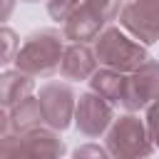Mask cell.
Masks as SVG:
<instances>
[{
    "mask_svg": "<svg viewBox=\"0 0 159 159\" xmlns=\"http://www.w3.org/2000/svg\"><path fill=\"white\" fill-rule=\"evenodd\" d=\"M154 149L149 129L139 117L124 114L119 117L107 134V152L114 159H147Z\"/></svg>",
    "mask_w": 159,
    "mask_h": 159,
    "instance_id": "3",
    "label": "cell"
},
{
    "mask_svg": "<svg viewBox=\"0 0 159 159\" xmlns=\"http://www.w3.org/2000/svg\"><path fill=\"white\" fill-rule=\"evenodd\" d=\"M147 129H149L152 142L159 147V102H154L147 112Z\"/></svg>",
    "mask_w": 159,
    "mask_h": 159,
    "instance_id": "17",
    "label": "cell"
},
{
    "mask_svg": "<svg viewBox=\"0 0 159 159\" xmlns=\"http://www.w3.org/2000/svg\"><path fill=\"white\" fill-rule=\"evenodd\" d=\"M5 114L7 117H5L2 137L10 134V129H15L20 134V132H30V129H37L40 124H45V117H42V109H40V99L37 97L22 99L12 109H5Z\"/></svg>",
    "mask_w": 159,
    "mask_h": 159,
    "instance_id": "11",
    "label": "cell"
},
{
    "mask_svg": "<svg viewBox=\"0 0 159 159\" xmlns=\"http://www.w3.org/2000/svg\"><path fill=\"white\" fill-rule=\"evenodd\" d=\"M89 84H92V92H97L109 104H122L124 89H127V77L122 72H117V70L104 67V70H97L89 77Z\"/></svg>",
    "mask_w": 159,
    "mask_h": 159,
    "instance_id": "12",
    "label": "cell"
},
{
    "mask_svg": "<svg viewBox=\"0 0 159 159\" xmlns=\"http://www.w3.org/2000/svg\"><path fill=\"white\" fill-rule=\"evenodd\" d=\"M104 25H107V20L97 12V10H92L89 5H80L70 17H67V22H65V27H62V35L67 37V40H72V45H84V42H89V40H97L102 32H104Z\"/></svg>",
    "mask_w": 159,
    "mask_h": 159,
    "instance_id": "9",
    "label": "cell"
},
{
    "mask_svg": "<svg viewBox=\"0 0 159 159\" xmlns=\"http://www.w3.org/2000/svg\"><path fill=\"white\" fill-rule=\"evenodd\" d=\"M62 37L57 30H40V32H32L22 47H17V55H15V67L30 77H47L52 72L60 70L62 65V55H65V47H62Z\"/></svg>",
    "mask_w": 159,
    "mask_h": 159,
    "instance_id": "1",
    "label": "cell"
},
{
    "mask_svg": "<svg viewBox=\"0 0 159 159\" xmlns=\"http://www.w3.org/2000/svg\"><path fill=\"white\" fill-rule=\"evenodd\" d=\"M72 159H112V154L97 144H84V147H77Z\"/></svg>",
    "mask_w": 159,
    "mask_h": 159,
    "instance_id": "16",
    "label": "cell"
},
{
    "mask_svg": "<svg viewBox=\"0 0 159 159\" xmlns=\"http://www.w3.org/2000/svg\"><path fill=\"white\" fill-rule=\"evenodd\" d=\"M25 2H35V0H25Z\"/></svg>",
    "mask_w": 159,
    "mask_h": 159,
    "instance_id": "19",
    "label": "cell"
},
{
    "mask_svg": "<svg viewBox=\"0 0 159 159\" xmlns=\"http://www.w3.org/2000/svg\"><path fill=\"white\" fill-rule=\"evenodd\" d=\"M80 5H82L80 0H47V12H50L55 20L67 22V17H70Z\"/></svg>",
    "mask_w": 159,
    "mask_h": 159,
    "instance_id": "14",
    "label": "cell"
},
{
    "mask_svg": "<svg viewBox=\"0 0 159 159\" xmlns=\"http://www.w3.org/2000/svg\"><path fill=\"white\" fill-rule=\"evenodd\" d=\"M94 55L97 60L109 67V70H117V72H137L147 60V50L142 47V42H137L134 37L119 32L117 27H107L99 37H97V45H94Z\"/></svg>",
    "mask_w": 159,
    "mask_h": 159,
    "instance_id": "2",
    "label": "cell"
},
{
    "mask_svg": "<svg viewBox=\"0 0 159 159\" xmlns=\"http://www.w3.org/2000/svg\"><path fill=\"white\" fill-rule=\"evenodd\" d=\"M32 92V77L20 72V70H7L0 77V94H2V107L12 109L22 99H27Z\"/></svg>",
    "mask_w": 159,
    "mask_h": 159,
    "instance_id": "13",
    "label": "cell"
},
{
    "mask_svg": "<svg viewBox=\"0 0 159 159\" xmlns=\"http://www.w3.org/2000/svg\"><path fill=\"white\" fill-rule=\"evenodd\" d=\"M94 72H97V60H94V55L87 45H70L65 50L62 65H60V75L65 80L82 82L87 77H92Z\"/></svg>",
    "mask_w": 159,
    "mask_h": 159,
    "instance_id": "10",
    "label": "cell"
},
{
    "mask_svg": "<svg viewBox=\"0 0 159 159\" xmlns=\"http://www.w3.org/2000/svg\"><path fill=\"white\" fill-rule=\"evenodd\" d=\"M65 154V142L55 129H30L15 137H2V159H60Z\"/></svg>",
    "mask_w": 159,
    "mask_h": 159,
    "instance_id": "4",
    "label": "cell"
},
{
    "mask_svg": "<svg viewBox=\"0 0 159 159\" xmlns=\"http://www.w3.org/2000/svg\"><path fill=\"white\" fill-rule=\"evenodd\" d=\"M154 102H159V62L147 60L137 72L127 77L122 107L129 112H137V109L152 107Z\"/></svg>",
    "mask_w": 159,
    "mask_h": 159,
    "instance_id": "6",
    "label": "cell"
},
{
    "mask_svg": "<svg viewBox=\"0 0 159 159\" xmlns=\"http://www.w3.org/2000/svg\"><path fill=\"white\" fill-rule=\"evenodd\" d=\"M119 25L142 45L159 40V0H127L119 10Z\"/></svg>",
    "mask_w": 159,
    "mask_h": 159,
    "instance_id": "5",
    "label": "cell"
},
{
    "mask_svg": "<svg viewBox=\"0 0 159 159\" xmlns=\"http://www.w3.org/2000/svg\"><path fill=\"white\" fill-rule=\"evenodd\" d=\"M84 5H89L92 10H97L107 22L114 20L119 15V0H82Z\"/></svg>",
    "mask_w": 159,
    "mask_h": 159,
    "instance_id": "15",
    "label": "cell"
},
{
    "mask_svg": "<svg viewBox=\"0 0 159 159\" xmlns=\"http://www.w3.org/2000/svg\"><path fill=\"white\" fill-rule=\"evenodd\" d=\"M75 119H77V129L84 137H99L112 124L114 112H112V104L107 99H102L97 92H87L77 102Z\"/></svg>",
    "mask_w": 159,
    "mask_h": 159,
    "instance_id": "8",
    "label": "cell"
},
{
    "mask_svg": "<svg viewBox=\"0 0 159 159\" xmlns=\"http://www.w3.org/2000/svg\"><path fill=\"white\" fill-rule=\"evenodd\" d=\"M2 37H5V47H7V52H5V60H2V65H7L12 57H10V50L15 47V32L10 30V27H5L2 30Z\"/></svg>",
    "mask_w": 159,
    "mask_h": 159,
    "instance_id": "18",
    "label": "cell"
},
{
    "mask_svg": "<svg viewBox=\"0 0 159 159\" xmlns=\"http://www.w3.org/2000/svg\"><path fill=\"white\" fill-rule=\"evenodd\" d=\"M37 99H40V109H42L45 124L50 129H67L70 127L72 112L77 107H75V94H72V89L67 84L50 82V84H45L40 89Z\"/></svg>",
    "mask_w": 159,
    "mask_h": 159,
    "instance_id": "7",
    "label": "cell"
}]
</instances>
